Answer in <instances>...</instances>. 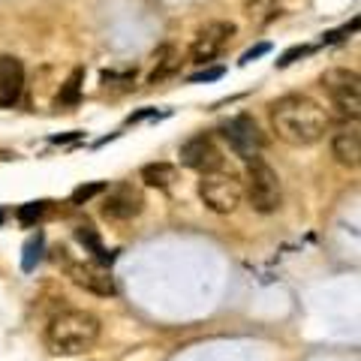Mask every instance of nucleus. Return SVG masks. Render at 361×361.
<instances>
[{
    "label": "nucleus",
    "mask_w": 361,
    "mask_h": 361,
    "mask_svg": "<svg viewBox=\"0 0 361 361\" xmlns=\"http://www.w3.org/2000/svg\"><path fill=\"white\" fill-rule=\"evenodd\" d=\"M223 76V66H214V69H202V73H196V76H190V82L199 85V82H214V78Z\"/></svg>",
    "instance_id": "4be33fe9"
},
{
    "label": "nucleus",
    "mask_w": 361,
    "mask_h": 361,
    "mask_svg": "<svg viewBox=\"0 0 361 361\" xmlns=\"http://www.w3.org/2000/svg\"><path fill=\"white\" fill-rule=\"evenodd\" d=\"M145 199L133 184H118L115 190H108L106 202H103V217L106 220H133L142 214Z\"/></svg>",
    "instance_id": "9d476101"
},
{
    "label": "nucleus",
    "mask_w": 361,
    "mask_h": 361,
    "mask_svg": "<svg viewBox=\"0 0 361 361\" xmlns=\"http://www.w3.org/2000/svg\"><path fill=\"white\" fill-rule=\"evenodd\" d=\"M99 319L87 310H64L45 328V346L55 355H76L97 344Z\"/></svg>",
    "instance_id": "f03ea898"
},
{
    "label": "nucleus",
    "mask_w": 361,
    "mask_h": 361,
    "mask_svg": "<svg viewBox=\"0 0 361 361\" xmlns=\"http://www.w3.org/2000/svg\"><path fill=\"white\" fill-rule=\"evenodd\" d=\"M235 36L232 22H211L196 34L193 48H190V60L193 64H211L214 57L223 55V48L229 45V39Z\"/></svg>",
    "instance_id": "0eeeda50"
},
{
    "label": "nucleus",
    "mask_w": 361,
    "mask_h": 361,
    "mask_svg": "<svg viewBox=\"0 0 361 361\" xmlns=\"http://www.w3.org/2000/svg\"><path fill=\"white\" fill-rule=\"evenodd\" d=\"M310 52H313V48H310V45H295V48H289V52L277 60V66H289V64H292V60L304 57V55H310Z\"/></svg>",
    "instance_id": "412c9836"
},
{
    "label": "nucleus",
    "mask_w": 361,
    "mask_h": 361,
    "mask_svg": "<svg viewBox=\"0 0 361 361\" xmlns=\"http://www.w3.org/2000/svg\"><path fill=\"white\" fill-rule=\"evenodd\" d=\"M43 250H45V235L43 232H36V235H30L24 241V250H22V271H34L36 262L43 259Z\"/></svg>",
    "instance_id": "a211bd4d"
},
{
    "label": "nucleus",
    "mask_w": 361,
    "mask_h": 361,
    "mask_svg": "<svg viewBox=\"0 0 361 361\" xmlns=\"http://www.w3.org/2000/svg\"><path fill=\"white\" fill-rule=\"evenodd\" d=\"M268 48H271L268 43H259L256 48H250V52H244V55H241V60H238V64L244 66V64H250V60H253V57H262V55L268 52Z\"/></svg>",
    "instance_id": "5701e85b"
},
{
    "label": "nucleus",
    "mask_w": 361,
    "mask_h": 361,
    "mask_svg": "<svg viewBox=\"0 0 361 361\" xmlns=\"http://www.w3.org/2000/svg\"><path fill=\"white\" fill-rule=\"evenodd\" d=\"M280 3H283V0H247V3H244V15L253 24L262 27V24L274 22V18L280 15Z\"/></svg>",
    "instance_id": "dca6fc26"
},
{
    "label": "nucleus",
    "mask_w": 361,
    "mask_h": 361,
    "mask_svg": "<svg viewBox=\"0 0 361 361\" xmlns=\"http://www.w3.org/2000/svg\"><path fill=\"white\" fill-rule=\"evenodd\" d=\"M66 277L73 280L78 289H85V292H90V295H99V298H112L118 292L112 274L97 262H69Z\"/></svg>",
    "instance_id": "6e6552de"
},
{
    "label": "nucleus",
    "mask_w": 361,
    "mask_h": 361,
    "mask_svg": "<svg viewBox=\"0 0 361 361\" xmlns=\"http://www.w3.org/2000/svg\"><path fill=\"white\" fill-rule=\"evenodd\" d=\"M319 85L328 94V99L334 103V108L349 120H358L361 112V82L358 73H349V69H325Z\"/></svg>",
    "instance_id": "39448f33"
},
{
    "label": "nucleus",
    "mask_w": 361,
    "mask_h": 361,
    "mask_svg": "<svg viewBox=\"0 0 361 361\" xmlns=\"http://www.w3.org/2000/svg\"><path fill=\"white\" fill-rule=\"evenodd\" d=\"M180 69V55L175 52L172 45H163L157 52V66H154V73H150V85H160V82H166L169 76H175Z\"/></svg>",
    "instance_id": "2eb2a0df"
},
{
    "label": "nucleus",
    "mask_w": 361,
    "mask_h": 361,
    "mask_svg": "<svg viewBox=\"0 0 361 361\" xmlns=\"http://www.w3.org/2000/svg\"><path fill=\"white\" fill-rule=\"evenodd\" d=\"M43 214H45V202H27V205L18 208V220H22L24 226L36 223V220L43 217Z\"/></svg>",
    "instance_id": "aec40b11"
},
{
    "label": "nucleus",
    "mask_w": 361,
    "mask_h": 361,
    "mask_svg": "<svg viewBox=\"0 0 361 361\" xmlns=\"http://www.w3.org/2000/svg\"><path fill=\"white\" fill-rule=\"evenodd\" d=\"M223 136H226V142L232 145L235 154L244 157V160L259 157L265 148L262 129H259V124L250 115H235L229 124H223Z\"/></svg>",
    "instance_id": "423d86ee"
},
{
    "label": "nucleus",
    "mask_w": 361,
    "mask_h": 361,
    "mask_svg": "<svg viewBox=\"0 0 361 361\" xmlns=\"http://www.w3.org/2000/svg\"><path fill=\"white\" fill-rule=\"evenodd\" d=\"M3 223H6V211L0 208V226H3Z\"/></svg>",
    "instance_id": "b1692460"
},
{
    "label": "nucleus",
    "mask_w": 361,
    "mask_h": 361,
    "mask_svg": "<svg viewBox=\"0 0 361 361\" xmlns=\"http://www.w3.org/2000/svg\"><path fill=\"white\" fill-rule=\"evenodd\" d=\"M142 180L148 187L166 190L178 180V169L172 163H148V166H142Z\"/></svg>",
    "instance_id": "4468645a"
},
{
    "label": "nucleus",
    "mask_w": 361,
    "mask_h": 361,
    "mask_svg": "<svg viewBox=\"0 0 361 361\" xmlns=\"http://www.w3.org/2000/svg\"><path fill=\"white\" fill-rule=\"evenodd\" d=\"M76 241L82 247H87L90 253H94V259H97V265H112L115 262V253H108V250L103 247V238H99V232L90 223H85V226H78L76 229Z\"/></svg>",
    "instance_id": "ddd939ff"
},
{
    "label": "nucleus",
    "mask_w": 361,
    "mask_h": 361,
    "mask_svg": "<svg viewBox=\"0 0 361 361\" xmlns=\"http://www.w3.org/2000/svg\"><path fill=\"white\" fill-rule=\"evenodd\" d=\"M82 85H85V69L78 66V69H73V76L64 82V87H60L57 103L60 106H76L78 99H82Z\"/></svg>",
    "instance_id": "f3484780"
},
{
    "label": "nucleus",
    "mask_w": 361,
    "mask_h": 361,
    "mask_svg": "<svg viewBox=\"0 0 361 361\" xmlns=\"http://www.w3.org/2000/svg\"><path fill=\"white\" fill-rule=\"evenodd\" d=\"M271 127L286 145L307 148L328 133V112L304 94H286L271 103Z\"/></svg>",
    "instance_id": "f257e3e1"
},
{
    "label": "nucleus",
    "mask_w": 361,
    "mask_h": 361,
    "mask_svg": "<svg viewBox=\"0 0 361 361\" xmlns=\"http://www.w3.org/2000/svg\"><path fill=\"white\" fill-rule=\"evenodd\" d=\"M331 154L337 157L340 166L346 169H358V157H361V136H358V127L353 124H344L337 133H331Z\"/></svg>",
    "instance_id": "f8f14e48"
},
{
    "label": "nucleus",
    "mask_w": 361,
    "mask_h": 361,
    "mask_svg": "<svg viewBox=\"0 0 361 361\" xmlns=\"http://www.w3.org/2000/svg\"><path fill=\"white\" fill-rule=\"evenodd\" d=\"M99 193H106V184H103V180H94V184H82V187L73 190V196H69V205H85V202H90L94 196H99Z\"/></svg>",
    "instance_id": "6ab92c4d"
},
{
    "label": "nucleus",
    "mask_w": 361,
    "mask_h": 361,
    "mask_svg": "<svg viewBox=\"0 0 361 361\" xmlns=\"http://www.w3.org/2000/svg\"><path fill=\"white\" fill-rule=\"evenodd\" d=\"M247 199L253 211L259 214H274L283 202V193H280V178L271 169L262 157H250L247 160Z\"/></svg>",
    "instance_id": "7ed1b4c3"
},
{
    "label": "nucleus",
    "mask_w": 361,
    "mask_h": 361,
    "mask_svg": "<svg viewBox=\"0 0 361 361\" xmlns=\"http://www.w3.org/2000/svg\"><path fill=\"white\" fill-rule=\"evenodd\" d=\"M24 90V66L15 57H0V108L18 103Z\"/></svg>",
    "instance_id": "9b49d317"
},
{
    "label": "nucleus",
    "mask_w": 361,
    "mask_h": 361,
    "mask_svg": "<svg viewBox=\"0 0 361 361\" xmlns=\"http://www.w3.org/2000/svg\"><path fill=\"white\" fill-rule=\"evenodd\" d=\"M199 196L214 214H232L241 205V199H244V184H241L235 172L214 169V172H205L202 180H199Z\"/></svg>",
    "instance_id": "20e7f679"
},
{
    "label": "nucleus",
    "mask_w": 361,
    "mask_h": 361,
    "mask_svg": "<svg viewBox=\"0 0 361 361\" xmlns=\"http://www.w3.org/2000/svg\"><path fill=\"white\" fill-rule=\"evenodd\" d=\"M180 163L199 175H205L214 172V169H223V154H220V148L214 145L211 136H193L180 148Z\"/></svg>",
    "instance_id": "1a4fd4ad"
}]
</instances>
